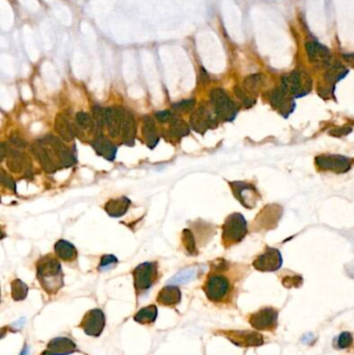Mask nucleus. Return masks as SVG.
<instances>
[{
  "label": "nucleus",
  "mask_w": 354,
  "mask_h": 355,
  "mask_svg": "<svg viewBox=\"0 0 354 355\" xmlns=\"http://www.w3.org/2000/svg\"><path fill=\"white\" fill-rule=\"evenodd\" d=\"M157 315H158V311H157V307L155 305H149L147 307L141 308L134 317V320L138 323L141 324H145V323H152L156 320Z\"/></svg>",
  "instance_id": "27"
},
{
  "label": "nucleus",
  "mask_w": 354,
  "mask_h": 355,
  "mask_svg": "<svg viewBox=\"0 0 354 355\" xmlns=\"http://www.w3.org/2000/svg\"><path fill=\"white\" fill-rule=\"evenodd\" d=\"M212 109L219 120L232 122L238 113V107L222 89H214L210 93Z\"/></svg>",
  "instance_id": "4"
},
{
  "label": "nucleus",
  "mask_w": 354,
  "mask_h": 355,
  "mask_svg": "<svg viewBox=\"0 0 354 355\" xmlns=\"http://www.w3.org/2000/svg\"><path fill=\"white\" fill-rule=\"evenodd\" d=\"M131 205V201L127 196H120L117 199L110 200L105 205V211L110 217H122L125 215Z\"/></svg>",
  "instance_id": "23"
},
{
  "label": "nucleus",
  "mask_w": 354,
  "mask_h": 355,
  "mask_svg": "<svg viewBox=\"0 0 354 355\" xmlns=\"http://www.w3.org/2000/svg\"><path fill=\"white\" fill-rule=\"evenodd\" d=\"M305 50L311 62L321 65L329 62L330 52L325 46L317 42H308L305 44Z\"/></svg>",
  "instance_id": "21"
},
{
  "label": "nucleus",
  "mask_w": 354,
  "mask_h": 355,
  "mask_svg": "<svg viewBox=\"0 0 354 355\" xmlns=\"http://www.w3.org/2000/svg\"><path fill=\"white\" fill-rule=\"evenodd\" d=\"M54 250L58 259L64 260L66 262H71L77 257L76 247L69 241L59 240L54 245Z\"/></svg>",
  "instance_id": "26"
},
{
  "label": "nucleus",
  "mask_w": 354,
  "mask_h": 355,
  "mask_svg": "<svg viewBox=\"0 0 354 355\" xmlns=\"http://www.w3.org/2000/svg\"><path fill=\"white\" fill-rule=\"evenodd\" d=\"M352 342H353L352 336L349 332H343V333H341V336L338 339V346L341 349H345V348L350 347Z\"/></svg>",
  "instance_id": "37"
},
{
  "label": "nucleus",
  "mask_w": 354,
  "mask_h": 355,
  "mask_svg": "<svg viewBox=\"0 0 354 355\" xmlns=\"http://www.w3.org/2000/svg\"><path fill=\"white\" fill-rule=\"evenodd\" d=\"M75 127H76V134L77 136L81 137V132L84 130H89L93 132L94 137L96 136L97 133V128H96V122L93 115H91L88 112L85 111H79L76 113L75 116Z\"/></svg>",
  "instance_id": "24"
},
{
  "label": "nucleus",
  "mask_w": 354,
  "mask_h": 355,
  "mask_svg": "<svg viewBox=\"0 0 354 355\" xmlns=\"http://www.w3.org/2000/svg\"><path fill=\"white\" fill-rule=\"evenodd\" d=\"M182 240L185 246V249L189 255H196V245L193 234L190 229L185 228L182 233Z\"/></svg>",
  "instance_id": "33"
},
{
  "label": "nucleus",
  "mask_w": 354,
  "mask_h": 355,
  "mask_svg": "<svg viewBox=\"0 0 354 355\" xmlns=\"http://www.w3.org/2000/svg\"><path fill=\"white\" fill-rule=\"evenodd\" d=\"M170 128L164 134L165 139L172 142H177L180 138L187 136L190 133V127L182 120L177 112H174L172 120L169 122Z\"/></svg>",
  "instance_id": "16"
},
{
  "label": "nucleus",
  "mask_w": 354,
  "mask_h": 355,
  "mask_svg": "<svg viewBox=\"0 0 354 355\" xmlns=\"http://www.w3.org/2000/svg\"><path fill=\"white\" fill-rule=\"evenodd\" d=\"M247 234V223L243 215L234 213L230 215L223 224V239L228 243L240 242Z\"/></svg>",
  "instance_id": "6"
},
{
  "label": "nucleus",
  "mask_w": 354,
  "mask_h": 355,
  "mask_svg": "<svg viewBox=\"0 0 354 355\" xmlns=\"http://www.w3.org/2000/svg\"><path fill=\"white\" fill-rule=\"evenodd\" d=\"M194 105H195V100L189 99V100H183L178 103H175L173 104L172 107L175 110V112L179 113V112H187V111L193 110Z\"/></svg>",
  "instance_id": "34"
},
{
  "label": "nucleus",
  "mask_w": 354,
  "mask_h": 355,
  "mask_svg": "<svg viewBox=\"0 0 354 355\" xmlns=\"http://www.w3.org/2000/svg\"><path fill=\"white\" fill-rule=\"evenodd\" d=\"M21 355H28V349H27L26 347H24V349H23Z\"/></svg>",
  "instance_id": "43"
},
{
  "label": "nucleus",
  "mask_w": 354,
  "mask_h": 355,
  "mask_svg": "<svg viewBox=\"0 0 354 355\" xmlns=\"http://www.w3.org/2000/svg\"><path fill=\"white\" fill-rule=\"evenodd\" d=\"M233 192L237 199L244 207L254 208L258 199V192L253 185L243 182H234L231 183Z\"/></svg>",
  "instance_id": "12"
},
{
  "label": "nucleus",
  "mask_w": 354,
  "mask_h": 355,
  "mask_svg": "<svg viewBox=\"0 0 354 355\" xmlns=\"http://www.w3.org/2000/svg\"><path fill=\"white\" fill-rule=\"evenodd\" d=\"M30 151L48 174L71 168L77 162L74 152L53 135H46L35 140L30 144Z\"/></svg>",
  "instance_id": "1"
},
{
  "label": "nucleus",
  "mask_w": 354,
  "mask_h": 355,
  "mask_svg": "<svg viewBox=\"0 0 354 355\" xmlns=\"http://www.w3.org/2000/svg\"><path fill=\"white\" fill-rule=\"evenodd\" d=\"M76 350V345L68 338L53 339L42 355H68Z\"/></svg>",
  "instance_id": "20"
},
{
  "label": "nucleus",
  "mask_w": 354,
  "mask_h": 355,
  "mask_svg": "<svg viewBox=\"0 0 354 355\" xmlns=\"http://www.w3.org/2000/svg\"><path fill=\"white\" fill-rule=\"evenodd\" d=\"M348 73V70L345 69L342 65L340 64H336L332 67L329 68V70L326 72L325 78L326 80L332 85H335L336 82L340 81L341 79H343Z\"/></svg>",
  "instance_id": "28"
},
{
  "label": "nucleus",
  "mask_w": 354,
  "mask_h": 355,
  "mask_svg": "<svg viewBox=\"0 0 354 355\" xmlns=\"http://www.w3.org/2000/svg\"><path fill=\"white\" fill-rule=\"evenodd\" d=\"M0 179H2V184L3 186L9 188L10 190L16 192V183L15 181L13 180L12 177H10L5 170H2V172H0Z\"/></svg>",
  "instance_id": "35"
},
{
  "label": "nucleus",
  "mask_w": 354,
  "mask_h": 355,
  "mask_svg": "<svg viewBox=\"0 0 354 355\" xmlns=\"http://www.w3.org/2000/svg\"><path fill=\"white\" fill-rule=\"evenodd\" d=\"M181 300V291L175 285L164 287L157 296V301L163 305H175Z\"/></svg>",
  "instance_id": "25"
},
{
  "label": "nucleus",
  "mask_w": 354,
  "mask_h": 355,
  "mask_svg": "<svg viewBox=\"0 0 354 355\" xmlns=\"http://www.w3.org/2000/svg\"><path fill=\"white\" fill-rule=\"evenodd\" d=\"M235 93H236V96H237L243 102V104L246 107H249V106H252L255 103V101L253 99H251V97L248 95H246L245 92L242 89L235 88Z\"/></svg>",
  "instance_id": "38"
},
{
  "label": "nucleus",
  "mask_w": 354,
  "mask_h": 355,
  "mask_svg": "<svg viewBox=\"0 0 354 355\" xmlns=\"http://www.w3.org/2000/svg\"><path fill=\"white\" fill-rule=\"evenodd\" d=\"M173 115H174V112H172L171 110H161V111H157L155 113L156 118L160 123H169L172 120Z\"/></svg>",
  "instance_id": "39"
},
{
  "label": "nucleus",
  "mask_w": 354,
  "mask_h": 355,
  "mask_svg": "<svg viewBox=\"0 0 354 355\" xmlns=\"http://www.w3.org/2000/svg\"><path fill=\"white\" fill-rule=\"evenodd\" d=\"M218 120L213 109L210 110L203 105L190 114V128L200 134H205L207 130L217 127Z\"/></svg>",
  "instance_id": "7"
},
{
  "label": "nucleus",
  "mask_w": 354,
  "mask_h": 355,
  "mask_svg": "<svg viewBox=\"0 0 354 355\" xmlns=\"http://www.w3.org/2000/svg\"><path fill=\"white\" fill-rule=\"evenodd\" d=\"M133 278L137 292L149 290L157 279V263L145 262L138 265L133 271Z\"/></svg>",
  "instance_id": "8"
},
{
  "label": "nucleus",
  "mask_w": 354,
  "mask_h": 355,
  "mask_svg": "<svg viewBox=\"0 0 354 355\" xmlns=\"http://www.w3.org/2000/svg\"><path fill=\"white\" fill-rule=\"evenodd\" d=\"M142 136L143 139L150 149H155L156 145L158 144L160 136L157 131L155 121L150 115H144L142 117Z\"/></svg>",
  "instance_id": "22"
},
{
  "label": "nucleus",
  "mask_w": 354,
  "mask_h": 355,
  "mask_svg": "<svg viewBox=\"0 0 354 355\" xmlns=\"http://www.w3.org/2000/svg\"><path fill=\"white\" fill-rule=\"evenodd\" d=\"M91 147L94 149L98 156L105 158L106 160L113 161L115 159L117 147L113 144L109 139H107L104 135L95 137L91 141Z\"/></svg>",
  "instance_id": "17"
},
{
  "label": "nucleus",
  "mask_w": 354,
  "mask_h": 355,
  "mask_svg": "<svg viewBox=\"0 0 354 355\" xmlns=\"http://www.w3.org/2000/svg\"><path fill=\"white\" fill-rule=\"evenodd\" d=\"M311 87V81L308 76L299 72H292L282 79L281 89L290 97L300 98L305 96Z\"/></svg>",
  "instance_id": "5"
},
{
  "label": "nucleus",
  "mask_w": 354,
  "mask_h": 355,
  "mask_svg": "<svg viewBox=\"0 0 354 355\" xmlns=\"http://www.w3.org/2000/svg\"><path fill=\"white\" fill-rule=\"evenodd\" d=\"M344 58H345V60H347L349 64H351L354 67V54L344 55Z\"/></svg>",
  "instance_id": "42"
},
{
  "label": "nucleus",
  "mask_w": 354,
  "mask_h": 355,
  "mask_svg": "<svg viewBox=\"0 0 354 355\" xmlns=\"http://www.w3.org/2000/svg\"><path fill=\"white\" fill-rule=\"evenodd\" d=\"M82 328L89 336L98 337L102 333L105 326V317L101 309H93L89 311L82 320Z\"/></svg>",
  "instance_id": "13"
},
{
  "label": "nucleus",
  "mask_w": 354,
  "mask_h": 355,
  "mask_svg": "<svg viewBox=\"0 0 354 355\" xmlns=\"http://www.w3.org/2000/svg\"><path fill=\"white\" fill-rule=\"evenodd\" d=\"M28 287L21 280H15L12 283V297L14 300H23L26 298Z\"/></svg>",
  "instance_id": "32"
},
{
  "label": "nucleus",
  "mask_w": 354,
  "mask_h": 355,
  "mask_svg": "<svg viewBox=\"0 0 354 355\" xmlns=\"http://www.w3.org/2000/svg\"><path fill=\"white\" fill-rule=\"evenodd\" d=\"M264 82V76L261 74L251 75L245 78L244 88L249 93H256Z\"/></svg>",
  "instance_id": "31"
},
{
  "label": "nucleus",
  "mask_w": 354,
  "mask_h": 355,
  "mask_svg": "<svg viewBox=\"0 0 354 355\" xmlns=\"http://www.w3.org/2000/svg\"><path fill=\"white\" fill-rule=\"evenodd\" d=\"M316 164L322 171H330L337 174H343L350 170L352 160L341 155H320L316 157Z\"/></svg>",
  "instance_id": "9"
},
{
  "label": "nucleus",
  "mask_w": 354,
  "mask_h": 355,
  "mask_svg": "<svg viewBox=\"0 0 354 355\" xmlns=\"http://www.w3.org/2000/svg\"><path fill=\"white\" fill-rule=\"evenodd\" d=\"M277 320L278 311L273 308L266 307L252 316L251 324L258 330H265L277 324Z\"/></svg>",
  "instance_id": "15"
},
{
  "label": "nucleus",
  "mask_w": 354,
  "mask_h": 355,
  "mask_svg": "<svg viewBox=\"0 0 354 355\" xmlns=\"http://www.w3.org/2000/svg\"><path fill=\"white\" fill-rule=\"evenodd\" d=\"M283 258L280 250L274 248H268L262 254L255 262L254 266L260 271H277L282 267Z\"/></svg>",
  "instance_id": "11"
},
{
  "label": "nucleus",
  "mask_w": 354,
  "mask_h": 355,
  "mask_svg": "<svg viewBox=\"0 0 354 355\" xmlns=\"http://www.w3.org/2000/svg\"><path fill=\"white\" fill-rule=\"evenodd\" d=\"M270 102L273 105V107L277 108L285 116H288V114L293 111L295 106L290 96L281 88L272 92L270 96Z\"/></svg>",
  "instance_id": "19"
},
{
  "label": "nucleus",
  "mask_w": 354,
  "mask_h": 355,
  "mask_svg": "<svg viewBox=\"0 0 354 355\" xmlns=\"http://www.w3.org/2000/svg\"><path fill=\"white\" fill-rule=\"evenodd\" d=\"M230 290L228 281L221 275H212L206 283L205 291L207 297L212 301L223 299Z\"/></svg>",
  "instance_id": "10"
},
{
  "label": "nucleus",
  "mask_w": 354,
  "mask_h": 355,
  "mask_svg": "<svg viewBox=\"0 0 354 355\" xmlns=\"http://www.w3.org/2000/svg\"><path fill=\"white\" fill-rule=\"evenodd\" d=\"M37 279L49 293L58 291L64 285V274L60 263L51 256H45L37 262Z\"/></svg>",
  "instance_id": "2"
},
{
  "label": "nucleus",
  "mask_w": 354,
  "mask_h": 355,
  "mask_svg": "<svg viewBox=\"0 0 354 355\" xmlns=\"http://www.w3.org/2000/svg\"><path fill=\"white\" fill-rule=\"evenodd\" d=\"M54 127L59 137L65 141H72L77 136L75 123L73 124L70 121L69 116L65 113H58L56 115Z\"/></svg>",
  "instance_id": "18"
},
{
  "label": "nucleus",
  "mask_w": 354,
  "mask_h": 355,
  "mask_svg": "<svg viewBox=\"0 0 354 355\" xmlns=\"http://www.w3.org/2000/svg\"><path fill=\"white\" fill-rule=\"evenodd\" d=\"M336 131V133H331L332 135H335V136H342V135H346V134H348V133H350L351 132V129H348V130H346V128L345 129H336L335 130Z\"/></svg>",
  "instance_id": "41"
},
{
  "label": "nucleus",
  "mask_w": 354,
  "mask_h": 355,
  "mask_svg": "<svg viewBox=\"0 0 354 355\" xmlns=\"http://www.w3.org/2000/svg\"><path fill=\"white\" fill-rule=\"evenodd\" d=\"M10 145L16 148V149H25L27 147V142L22 139L20 136H17V135H14L11 137L10 139Z\"/></svg>",
  "instance_id": "40"
},
{
  "label": "nucleus",
  "mask_w": 354,
  "mask_h": 355,
  "mask_svg": "<svg viewBox=\"0 0 354 355\" xmlns=\"http://www.w3.org/2000/svg\"><path fill=\"white\" fill-rule=\"evenodd\" d=\"M7 158V165L9 170L15 174L24 173L25 178L32 179V165L30 159L26 154L19 151V149L12 148L6 143L2 144V160L4 161Z\"/></svg>",
  "instance_id": "3"
},
{
  "label": "nucleus",
  "mask_w": 354,
  "mask_h": 355,
  "mask_svg": "<svg viewBox=\"0 0 354 355\" xmlns=\"http://www.w3.org/2000/svg\"><path fill=\"white\" fill-rule=\"evenodd\" d=\"M196 274H198V270H196L195 268H188L176 274L172 280H170L169 283L175 286L178 284H185L194 280Z\"/></svg>",
  "instance_id": "29"
},
{
  "label": "nucleus",
  "mask_w": 354,
  "mask_h": 355,
  "mask_svg": "<svg viewBox=\"0 0 354 355\" xmlns=\"http://www.w3.org/2000/svg\"><path fill=\"white\" fill-rule=\"evenodd\" d=\"M115 264H117V259L114 256H112V255H105L101 259V263H100L99 269L100 270H104V269H107V268H111Z\"/></svg>",
  "instance_id": "36"
},
{
  "label": "nucleus",
  "mask_w": 354,
  "mask_h": 355,
  "mask_svg": "<svg viewBox=\"0 0 354 355\" xmlns=\"http://www.w3.org/2000/svg\"><path fill=\"white\" fill-rule=\"evenodd\" d=\"M136 136V122L134 114L123 107L122 114V127H121V139L122 142L128 147H133Z\"/></svg>",
  "instance_id": "14"
},
{
  "label": "nucleus",
  "mask_w": 354,
  "mask_h": 355,
  "mask_svg": "<svg viewBox=\"0 0 354 355\" xmlns=\"http://www.w3.org/2000/svg\"><path fill=\"white\" fill-rule=\"evenodd\" d=\"M238 340L241 341L239 345L244 346H260L264 343L263 337L257 332H242L239 335Z\"/></svg>",
  "instance_id": "30"
}]
</instances>
